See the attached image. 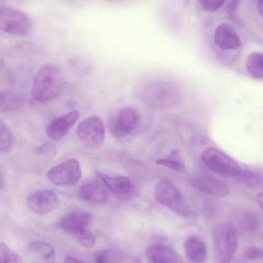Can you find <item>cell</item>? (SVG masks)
Returning <instances> with one entry per match:
<instances>
[{
  "label": "cell",
  "instance_id": "ffe728a7",
  "mask_svg": "<svg viewBox=\"0 0 263 263\" xmlns=\"http://www.w3.org/2000/svg\"><path fill=\"white\" fill-rule=\"evenodd\" d=\"M246 68L249 74L253 78H262L263 56L262 53L253 51L247 59Z\"/></svg>",
  "mask_w": 263,
  "mask_h": 263
},
{
  "label": "cell",
  "instance_id": "8992f818",
  "mask_svg": "<svg viewBox=\"0 0 263 263\" xmlns=\"http://www.w3.org/2000/svg\"><path fill=\"white\" fill-rule=\"evenodd\" d=\"M76 133L84 146L90 149H96L103 144L104 125L99 117L92 116L79 124Z\"/></svg>",
  "mask_w": 263,
  "mask_h": 263
},
{
  "label": "cell",
  "instance_id": "7402d4cb",
  "mask_svg": "<svg viewBox=\"0 0 263 263\" xmlns=\"http://www.w3.org/2000/svg\"><path fill=\"white\" fill-rule=\"evenodd\" d=\"M238 177L243 183L252 189L258 188L262 183L261 175L250 170H241Z\"/></svg>",
  "mask_w": 263,
  "mask_h": 263
},
{
  "label": "cell",
  "instance_id": "7c38bea8",
  "mask_svg": "<svg viewBox=\"0 0 263 263\" xmlns=\"http://www.w3.org/2000/svg\"><path fill=\"white\" fill-rule=\"evenodd\" d=\"M91 221V215L84 212H75L63 217L58 227L63 231L76 236L88 230Z\"/></svg>",
  "mask_w": 263,
  "mask_h": 263
},
{
  "label": "cell",
  "instance_id": "d4e9b609",
  "mask_svg": "<svg viewBox=\"0 0 263 263\" xmlns=\"http://www.w3.org/2000/svg\"><path fill=\"white\" fill-rule=\"evenodd\" d=\"M0 263H23L20 256L5 243L0 242Z\"/></svg>",
  "mask_w": 263,
  "mask_h": 263
},
{
  "label": "cell",
  "instance_id": "6da1fadb",
  "mask_svg": "<svg viewBox=\"0 0 263 263\" xmlns=\"http://www.w3.org/2000/svg\"><path fill=\"white\" fill-rule=\"evenodd\" d=\"M64 77L60 68L53 64L42 66L34 78L31 96L39 102H45L57 98L62 92Z\"/></svg>",
  "mask_w": 263,
  "mask_h": 263
},
{
  "label": "cell",
  "instance_id": "9c48e42d",
  "mask_svg": "<svg viewBox=\"0 0 263 263\" xmlns=\"http://www.w3.org/2000/svg\"><path fill=\"white\" fill-rule=\"evenodd\" d=\"M139 116L137 110L131 107L122 108L111 121V133L117 138L130 134L138 126Z\"/></svg>",
  "mask_w": 263,
  "mask_h": 263
},
{
  "label": "cell",
  "instance_id": "277c9868",
  "mask_svg": "<svg viewBox=\"0 0 263 263\" xmlns=\"http://www.w3.org/2000/svg\"><path fill=\"white\" fill-rule=\"evenodd\" d=\"M212 237L217 257L220 263H230L236 251V231L230 223L217 224L212 230Z\"/></svg>",
  "mask_w": 263,
  "mask_h": 263
},
{
  "label": "cell",
  "instance_id": "836d02e7",
  "mask_svg": "<svg viewBox=\"0 0 263 263\" xmlns=\"http://www.w3.org/2000/svg\"><path fill=\"white\" fill-rule=\"evenodd\" d=\"M4 179L2 175L0 173V190H1L4 186Z\"/></svg>",
  "mask_w": 263,
  "mask_h": 263
},
{
  "label": "cell",
  "instance_id": "83f0119b",
  "mask_svg": "<svg viewBox=\"0 0 263 263\" xmlns=\"http://www.w3.org/2000/svg\"><path fill=\"white\" fill-rule=\"evenodd\" d=\"M200 6L203 10L208 12H214L221 7L224 1H199Z\"/></svg>",
  "mask_w": 263,
  "mask_h": 263
},
{
  "label": "cell",
  "instance_id": "d6a6232c",
  "mask_svg": "<svg viewBox=\"0 0 263 263\" xmlns=\"http://www.w3.org/2000/svg\"><path fill=\"white\" fill-rule=\"evenodd\" d=\"M262 193L261 192L258 193L257 195V201L261 209L262 208Z\"/></svg>",
  "mask_w": 263,
  "mask_h": 263
},
{
  "label": "cell",
  "instance_id": "7a4b0ae2",
  "mask_svg": "<svg viewBox=\"0 0 263 263\" xmlns=\"http://www.w3.org/2000/svg\"><path fill=\"white\" fill-rule=\"evenodd\" d=\"M156 200L183 217L191 216L192 212L178 188L169 179L163 178L156 184Z\"/></svg>",
  "mask_w": 263,
  "mask_h": 263
},
{
  "label": "cell",
  "instance_id": "f1b7e54d",
  "mask_svg": "<svg viewBox=\"0 0 263 263\" xmlns=\"http://www.w3.org/2000/svg\"><path fill=\"white\" fill-rule=\"evenodd\" d=\"M55 150L54 145L49 142L40 145L35 149V151L37 154L46 156H51L55 154Z\"/></svg>",
  "mask_w": 263,
  "mask_h": 263
},
{
  "label": "cell",
  "instance_id": "8fae6325",
  "mask_svg": "<svg viewBox=\"0 0 263 263\" xmlns=\"http://www.w3.org/2000/svg\"><path fill=\"white\" fill-rule=\"evenodd\" d=\"M189 183L200 192L214 196L223 197L229 193V188L224 182L210 176H193L190 178Z\"/></svg>",
  "mask_w": 263,
  "mask_h": 263
},
{
  "label": "cell",
  "instance_id": "cb8c5ba5",
  "mask_svg": "<svg viewBox=\"0 0 263 263\" xmlns=\"http://www.w3.org/2000/svg\"><path fill=\"white\" fill-rule=\"evenodd\" d=\"M12 144V135L5 122L0 120V152H8Z\"/></svg>",
  "mask_w": 263,
  "mask_h": 263
},
{
  "label": "cell",
  "instance_id": "ac0fdd59",
  "mask_svg": "<svg viewBox=\"0 0 263 263\" xmlns=\"http://www.w3.org/2000/svg\"><path fill=\"white\" fill-rule=\"evenodd\" d=\"M29 253L35 263H53L55 254L53 248L47 242L36 240L28 246Z\"/></svg>",
  "mask_w": 263,
  "mask_h": 263
},
{
  "label": "cell",
  "instance_id": "44dd1931",
  "mask_svg": "<svg viewBox=\"0 0 263 263\" xmlns=\"http://www.w3.org/2000/svg\"><path fill=\"white\" fill-rule=\"evenodd\" d=\"M20 97L9 91H0V112H7L17 109L21 106Z\"/></svg>",
  "mask_w": 263,
  "mask_h": 263
},
{
  "label": "cell",
  "instance_id": "9a60e30c",
  "mask_svg": "<svg viewBox=\"0 0 263 263\" xmlns=\"http://www.w3.org/2000/svg\"><path fill=\"white\" fill-rule=\"evenodd\" d=\"M96 175L106 189L119 198H126L132 194L133 186L128 177H112L99 171Z\"/></svg>",
  "mask_w": 263,
  "mask_h": 263
},
{
  "label": "cell",
  "instance_id": "ba28073f",
  "mask_svg": "<svg viewBox=\"0 0 263 263\" xmlns=\"http://www.w3.org/2000/svg\"><path fill=\"white\" fill-rule=\"evenodd\" d=\"M27 16L14 9L4 7L0 10V29L15 35H25L30 29Z\"/></svg>",
  "mask_w": 263,
  "mask_h": 263
},
{
  "label": "cell",
  "instance_id": "5b68a950",
  "mask_svg": "<svg viewBox=\"0 0 263 263\" xmlns=\"http://www.w3.org/2000/svg\"><path fill=\"white\" fill-rule=\"evenodd\" d=\"M201 160L207 168L224 177L238 176L242 170L236 161L213 147L202 152Z\"/></svg>",
  "mask_w": 263,
  "mask_h": 263
},
{
  "label": "cell",
  "instance_id": "52a82bcc",
  "mask_svg": "<svg viewBox=\"0 0 263 263\" xmlns=\"http://www.w3.org/2000/svg\"><path fill=\"white\" fill-rule=\"evenodd\" d=\"M47 175L49 180L57 185L70 186L80 180L82 174L78 161L69 159L51 168Z\"/></svg>",
  "mask_w": 263,
  "mask_h": 263
},
{
  "label": "cell",
  "instance_id": "4dcf8cb0",
  "mask_svg": "<svg viewBox=\"0 0 263 263\" xmlns=\"http://www.w3.org/2000/svg\"><path fill=\"white\" fill-rule=\"evenodd\" d=\"M108 252L103 251L98 254L95 258L97 263H108Z\"/></svg>",
  "mask_w": 263,
  "mask_h": 263
},
{
  "label": "cell",
  "instance_id": "d6986e66",
  "mask_svg": "<svg viewBox=\"0 0 263 263\" xmlns=\"http://www.w3.org/2000/svg\"><path fill=\"white\" fill-rule=\"evenodd\" d=\"M184 253L186 257L194 263H202L206 257L204 244L199 239L189 237L184 242Z\"/></svg>",
  "mask_w": 263,
  "mask_h": 263
},
{
  "label": "cell",
  "instance_id": "2e32d148",
  "mask_svg": "<svg viewBox=\"0 0 263 263\" xmlns=\"http://www.w3.org/2000/svg\"><path fill=\"white\" fill-rule=\"evenodd\" d=\"M145 254L152 263H184L175 250L163 244L149 246Z\"/></svg>",
  "mask_w": 263,
  "mask_h": 263
},
{
  "label": "cell",
  "instance_id": "e575fe53",
  "mask_svg": "<svg viewBox=\"0 0 263 263\" xmlns=\"http://www.w3.org/2000/svg\"><path fill=\"white\" fill-rule=\"evenodd\" d=\"M4 7H5V3L3 1H0V10Z\"/></svg>",
  "mask_w": 263,
  "mask_h": 263
},
{
  "label": "cell",
  "instance_id": "4fadbf2b",
  "mask_svg": "<svg viewBox=\"0 0 263 263\" xmlns=\"http://www.w3.org/2000/svg\"><path fill=\"white\" fill-rule=\"evenodd\" d=\"M214 41L223 50H236L242 44L241 40L235 29L226 23L218 25L214 31Z\"/></svg>",
  "mask_w": 263,
  "mask_h": 263
},
{
  "label": "cell",
  "instance_id": "484cf974",
  "mask_svg": "<svg viewBox=\"0 0 263 263\" xmlns=\"http://www.w3.org/2000/svg\"><path fill=\"white\" fill-rule=\"evenodd\" d=\"M243 223L246 230L249 233L253 234L259 228L261 220L256 214L253 212H248L244 215Z\"/></svg>",
  "mask_w": 263,
  "mask_h": 263
},
{
  "label": "cell",
  "instance_id": "1f68e13d",
  "mask_svg": "<svg viewBox=\"0 0 263 263\" xmlns=\"http://www.w3.org/2000/svg\"><path fill=\"white\" fill-rule=\"evenodd\" d=\"M65 263H85L80 260H79L77 258L70 257L67 256L65 258Z\"/></svg>",
  "mask_w": 263,
  "mask_h": 263
},
{
  "label": "cell",
  "instance_id": "603a6c76",
  "mask_svg": "<svg viewBox=\"0 0 263 263\" xmlns=\"http://www.w3.org/2000/svg\"><path fill=\"white\" fill-rule=\"evenodd\" d=\"M177 156L176 152H173L170 157L160 159L157 160L156 163L176 172L184 173L185 171V165L182 161L175 158Z\"/></svg>",
  "mask_w": 263,
  "mask_h": 263
},
{
  "label": "cell",
  "instance_id": "3957f363",
  "mask_svg": "<svg viewBox=\"0 0 263 263\" xmlns=\"http://www.w3.org/2000/svg\"><path fill=\"white\" fill-rule=\"evenodd\" d=\"M180 91L174 83L157 82L148 85L143 92L145 102L155 108L174 106L180 100Z\"/></svg>",
  "mask_w": 263,
  "mask_h": 263
},
{
  "label": "cell",
  "instance_id": "4316f807",
  "mask_svg": "<svg viewBox=\"0 0 263 263\" xmlns=\"http://www.w3.org/2000/svg\"><path fill=\"white\" fill-rule=\"evenodd\" d=\"M76 237L80 244L86 248H90L95 243V237L89 230L80 233Z\"/></svg>",
  "mask_w": 263,
  "mask_h": 263
},
{
  "label": "cell",
  "instance_id": "e0dca14e",
  "mask_svg": "<svg viewBox=\"0 0 263 263\" xmlns=\"http://www.w3.org/2000/svg\"><path fill=\"white\" fill-rule=\"evenodd\" d=\"M79 195L82 200L95 203L104 202L108 198L107 189L101 180L83 184L80 189Z\"/></svg>",
  "mask_w": 263,
  "mask_h": 263
},
{
  "label": "cell",
  "instance_id": "30bf717a",
  "mask_svg": "<svg viewBox=\"0 0 263 263\" xmlns=\"http://www.w3.org/2000/svg\"><path fill=\"white\" fill-rule=\"evenodd\" d=\"M27 204L30 210L38 215H44L56 209L60 200L56 194L51 190H42L29 195Z\"/></svg>",
  "mask_w": 263,
  "mask_h": 263
},
{
  "label": "cell",
  "instance_id": "f546056e",
  "mask_svg": "<svg viewBox=\"0 0 263 263\" xmlns=\"http://www.w3.org/2000/svg\"><path fill=\"white\" fill-rule=\"evenodd\" d=\"M245 256L249 259H259L262 257V251L259 248L250 247L246 250Z\"/></svg>",
  "mask_w": 263,
  "mask_h": 263
},
{
  "label": "cell",
  "instance_id": "5bb4252c",
  "mask_svg": "<svg viewBox=\"0 0 263 263\" xmlns=\"http://www.w3.org/2000/svg\"><path fill=\"white\" fill-rule=\"evenodd\" d=\"M79 116L77 110H72L55 119L47 127V136L52 140L61 139L71 130Z\"/></svg>",
  "mask_w": 263,
  "mask_h": 263
}]
</instances>
